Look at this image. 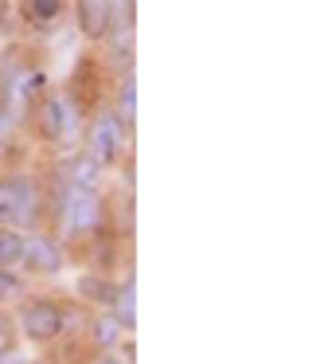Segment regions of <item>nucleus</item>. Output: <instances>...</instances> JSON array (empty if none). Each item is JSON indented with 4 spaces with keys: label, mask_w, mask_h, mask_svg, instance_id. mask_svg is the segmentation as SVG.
Instances as JSON below:
<instances>
[{
    "label": "nucleus",
    "mask_w": 336,
    "mask_h": 364,
    "mask_svg": "<svg viewBox=\"0 0 336 364\" xmlns=\"http://www.w3.org/2000/svg\"><path fill=\"white\" fill-rule=\"evenodd\" d=\"M0 228H16V231L47 228V200L39 173H28V168L0 173Z\"/></svg>",
    "instance_id": "obj_1"
},
{
    "label": "nucleus",
    "mask_w": 336,
    "mask_h": 364,
    "mask_svg": "<svg viewBox=\"0 0 336 364\" xmlns=\"http://www.w3.org/2000/svg\"><path fill=\"white\" fill-rule=\"evenodd\" d=\"M129 134L133 129L125 126L121 118H117L114 110H109L106 102L98 106V110H90V118H86L82 126V137H78V145H82L86 157H94L102 168H117L125 165V149H129Z\"/></svg>",
    "instance_id": "obj_2"
},
{
    "label": "nucleus",
    "mask_w": 336,
    "mask_h": 364,
    "mask_svg": "<svg viewBox=\"0 0 336 364\" xmlns=\"http://www.w3.org/2000/svg\"><path fill=\"white\" fill-rule=\"evenodd\" d=\"M12 325L28 345L51 348L63 341V298L55 294H23L12 306Z\"/></svg>",
    "instance_id": "obj_3"
},
{
    "label": "nucleus",
    "mask_w": 336,
    "mask_h": 364,
    "mask_svg": "<svg viewBox=\"0 0 336 364\" xmlns=\"http://www.w3.org/2000/svg\"><path fill=\"white\" fill-rule=\"evenodd\" d=\"M70 262V247L51 228H36L23 235V262L20 270L28 278H59Z\"/></svg>",
    "instance_id": "obj_4"
},
{
    "label": "nucleus",
    "mask_w": 336,
    "mask_h": 364,
    "mask_svg": "<svg viewBox=\"0 0 336 364\" xmlns=\"http://www.w3.org/2000/svg\"><path fill=\"white\" fill-rule=\"evenodd\" d=\"M28 126L43 145H63V90H43L31 102Z\"/></svg>",
    "instance_id": "obj_5"
},
{
    "label": "nucleus",
    "mask_w": 336,
    "mask_h": 364,
    "mask_svg": "<svg viewBox=\"0 0 336 364\" xmlns=\"http://www.w3.org/2000/svg\"><path fill=\"white\" fill-rule=\"evenodd\" d=\"M125 325L117 321L109 309H90L86 317V333H82V345H90L94 353H117L125 345Z\"/></svg>",
    "instance_id": "obj_6"
},
{
    "label": "nucleus",
    "mask_w": 336,
    "mask_h": 364,
    "mask_svg": "<svg viewBox=\"0 0 336 364\" xmlns=\"http://www.w3.org/2000/svg\"><path fill=\"white\" fill-rule=\"evenodd\" d=\"M51 176H59V181H67V184H78V188H102L106 168L94 157H86L82 149H75L70 157H59V165L51 168Z\"/></svg>",
    "instance_id": "obj_7"
},
{
    "label": "nucleus",
    "mask_w": 336,
    "mask_h": 364,
    "mask_svg": "<svg viewBox=\"0 0 336 364\" xmlns=\"http://www.w3.org/2000/svg\"><path fill=\"white\" fill-rule=\"evenodd\" d=\"M75 28L86 43L98 48L109 36V0H75Z\"/></svg>",
    "instance_id": "obj_8"
},
{
    "label": "nucleus",
    "mask_w": 336,
    "mask_h": 364,
    "mask_svg": "<svg viewBox=\"0 0 336 364\" xmlns=\"http://www.w3.org/2000/svg\"><path fill=\"white\" fill-rule=\"evenodd\" d=\"M114 290H117V278L114 274H98V270H90V274H82L75 282V298L82 301V306H90V309H106L109 301H114Z\"/></svg>",
    "instance_id": "obj_9"
},
{
    "label": "nucleus",
    "mask_w": 336,
    "mask_h": 364,
    "mask_svg": "<svg viewBox=\"0 0 336 364\" xmlns=\"http://www.w3.org/2000/svg\"><path fill=\"white\" fill-rule=\"evenodd\" d=\"M106 106L117 114V118L125 122V126L133 129V118H137V79H133V71L117 75V87H114V98H106Z\"/></svg>",
    "instance_id": "obj_10"
},
{
    "label": "nucleus",
    "mask_w": 336,
    "mask_h": 364,
    "mask_svg": "<svg viewBox=\"0 0 336 364\" xmlns=\"http://www.w3.org/2000/svg\"><path fill=\"white\" fill-rule=\"evenodd\" d=\"M109 314L117 317V321L125 325V329H133L137 325V286H133V278H117V290H114V301H109Z\"/></svg>",
    "instance_id": "obj_11"
},
{
    "label": "nucleus",
    "mask_w": 336,
    "mask_h": 364,
    "mask_svg": "<svg viewBox=\"0 0 336 364\" xmlns=\"http://www.w3.org/2000/svg\"><path fill=\"white\" fill-rule=\"evenodd\" d=\"M20 12L31 28H51L67 12V0H20Z\"/></svg>",
    "instance_id": "obj_12"
},
{
    "label": "nucleus",
    "mask_w": 336,
    "mask_h": 364,
    "mask_svg": "<svg viewBox=\"0 0 336 364\" xmlns=\"http://www.w3.org/2000/svg\"><path fill=\"white\" fill-rule=\"evenodd\" d=\"M28 294V282H23L20 270H8L0 267V306H16V301Z\"/></svg>",
    "instance_id": "obj_13"
},
{
    "label": "nucleus",
    "mask_w": 336,
    "mask_h": 364,
    "mask_svg": "<svg viewBox=\"0 0 336 364\" xmlns=\"http://www.w3.org/2000/svg\"><path fill=\"white\" fill-rule=\"evenodd\" d=\"M12 333H16L12 314H4V306H0V348H8V345H12Z\"/></svg>",
    "instance_id": "obj_14"
},
{
    "label": "nucleus",
    "mask_w": 336,
    "mask_h": 364,
    "mask_svg": "<svg viewBox=\"0 0 336 364\" xmlns=\"http://www.w3.org/2000/svg\"><path fill=\"white\" fill-rule=\"evenodd\" d=\"M90 364H133V356H125V353H94Z\"/></svg>",
    "instance_id": "obj_15"
},
{
    "label": "nucleus",
    "mask_w": 336,
    "mask_h": 364,
    "mask_svg": "<svg viewBox=\"0 0 336 364\" xmlns=\"http://www.w3.org/2000/svg\"><path fill=\"white\" fill-rule=\"evenodd\" d=\"M12 134H16V126H12V118H8L4 110H0V145H8L12 141Z\"/></svg>",
    "instance_id": "obj_16"
}]
</instances>
